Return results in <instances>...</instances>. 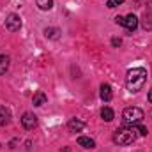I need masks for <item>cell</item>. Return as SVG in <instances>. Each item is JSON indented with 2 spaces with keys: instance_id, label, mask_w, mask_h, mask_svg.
Listing matches in <instances>:
<instances>
[{
  "instance_id": "obj_17",
  "label": "cell",
  "mask_w": 152,
  "mask_h": 152,
  "mask_svg": "<svg viewBox=\"0 0 152 152\" xmlns=\"http://www.w3.org/2000/svg\"><path fill=\"white\" fill-rule=\"evenodd\" d=\"M115 23H117V25H124V18H122V16H117V18H115Z\"/></svg>"
},
{
  "instance_id": "obj_8",
  "label": "cell",
  "mask_w": 152,
  "mask_h": 152,
  "mask_svg": "<svg viewBox=\"0 0 152 152\" xmlns=\"http://www.w3.org/2000/svg\"><path fill=\"white\" fill-rule=\"evenodd\" d=\"M112 97H113L112 87H110L108 83H103V85H101V99L108 103V101H112Z\"/></svg>"
},
{
  "instance_id": "obj_3",
  "label": "cell",
  "mask_w": 152,
  "mask_h": 152,
  "mask_svg": "<svg viewBox=\"0 0 152 152\" xmlns=\"http://www.w3.org/2000/svg\"><path fill=\"white\" fill-rule=\"evenodd\" d=\"M143 118V110L142 108H136V106H131V108H126L124 113H122V120L126 126H136L140 124Z\"/></svg>"
},
{
  "instance_id": "obj_12",
  "label": "cell",
  "mask_w": 152,
  "mask_h": 152,
  "mask_svg": "<svg viewBox=\"0 0 152 152\" xmlns=\"http://www.w3.org/2000/svg\"><path fill=\"white\" fill-rule=\"evenodd\" d=\"M7 69H9V57L0 55V75H4Z\"/></svg>"
},
{
  "instance_id": "obj_4",
  "label": "cell",
  "mask_w": 152,
  "mask_h": 152,
  "mask_svg": "<svg viewBox=\"0 0 152 152\" xmlns=\"http://www.w3.org/2000/svg\"><path fill=\"white\" fill-rule=\"evenodd\" d=\"M5 28L9 30V32H18L20 28H21V18L18 16V14H9L7 18H5Z\"/></svg>"
},
{
  "instance_id": "obj_13",
  "label": "cell",
  "mask_w": 152,
  "mask_h": 152,
  "mask_svg": "<svg viewBox=\"0 0 152 152\" xmlns=\"http://www.w3.org/2000/svg\"><path fill=\"white\" fill-rule=\"evenodd\" d=\"M39 5V9H42V11H50L51 7H53V0H36Z\"/></svg>"
},
{
  "instance_id": "obj_6",
  "label": "cell",
  "mask_w": 152,
  "mask_h": 152,
  "mask_svg": "<svg viewBox=\"0 0 152 152\" xmlns=\"http://www.w3.org/2000/svg\"><path fill=\"white\" fill-rule=\"evenodd\" d=\"M124 27H126V30H129V32L136 30V27H138V18H136L134 14H127V16L124 18Z\"/></svg>"
},
{
  "instance_id": "obj_16",
  "label": "cell",
  "mask_w": 152,
  "mask_h": 152,
  "mask_svg": "<svg viewBox=\"0 0 152 152\" xmlns=\"http://www.w3.org/2000/svg\"><path fill=\"white\" fill-rule=\"evenodd\" d=\"M7 115H9V112L5 110V106H0V124L4 122L2 118H7Z\"/></svg>"
},
{
  "instance_id": "obj_5",
  "label": "cell",
  "mask_w": 152,
  "mask_h": 152,
  "mask_svg": "<svg viewBox=\"0 0 152 152\" xmlns=\"http://www.w3.org/2000/svg\"><path fill=\"white\" fill-rule=\"evenodd\" d=\"M21 126L27 129V131H30V129H34L36 126H37V117L34 113H30V112H27V113H23L21 117Z\"/></svg>"
},
{
  "instance_id": "obj_15",
  "label": "cell",
  "mask_w": 152,
  "mask_h": 152,
  "mask_svg": "<svg viewBox=\"0 0 152 152\" xmlns=\"http://www.w3.org/2000/svg\"><path fill=\"white\" fill-rule=\"evenodd\" d=\"M120 4H124V0H108V2H106V5H108L110 9H113V7L120 5Z\"/></svg>"
},
{
  "instance_id": "obj_10",
  "label": "cell",
  "mask_w": 152,
  "mask_h": 152,
  "mask_svg": "<svg viewBox=\"0 0 152 152\" xmlns=\"http://www.w3.org/2000/svg\"><path fill=\"white\" fill-rule=\"evenodd\" d=\"M78 145H81L85 149H94L96 147V142L92 138H88V136H80L78 138Z\"/></svg>"
},
{
  "instance_id": "obj_1",
  "label": "cell",
  "mask_w": 152,
  "mask_h": 152,
  "mask_svg": "<svg viewBox=\"0 0 152 152\" xmlns=\"http://www.w3.org/2000/svg\"><path fill=\"white\" fill-rule=\"evenodd\" d=\"M147 81V71L143 67H133L127 71V76H126V85H127V90L129 92H138L143 88Z\"/></svg>"
},
{
  "instance_id": "obj_7",
  "label": "cell",
  "mask_w": 152,
  "mask_h": 152,
  "mask_svg": "<svg viewBox=\"0 0 152 152\" xmlns=\"http://www.w3.org/2000/svg\"><path fill=\"white\" fill-rule=\"evenodd\" d=\"M83 127H85V122H81V120H78V118H71V120L67 122V129H69L71 133H80Z\"/></svg>"
},
{
  "instance_id": "obj_18",
  "label": "cell",
  "mask_w": 152,
  "mask_h": 152,
  "mask_svg": "<svg viewBox=\"0 0 152 152\" xmlns=\"http://www.w3.org/2000/svg\"><path fill=\"white\" fill-rule=\"evenodd\" d=\"M112 44H113V46H118V44H120V39H113Z\"/></svg>"
},
{
  "instance_id": "obj_14",
  "label": "cell",
  "mask_w": 152,
  "mask_h": 152,
  "mask_svg": "<svg viewBox=\"0 0 152 152\" xmlns=\"http://www.w3.org/2000/svg\"><path fill=\"white\" fill-rule=\"evenodd\" d=\"M134 131H138V134H142V136H145L149 131H147V127H143V126H140V124H136L134 126Z\"/></svg>"
},
{
  "instance_id": "obj_2",
  "label": "cell",
  "mask_w": 152,
  "mask_h": 152,
  "mask_svg": "<svg viewBox=\"0 0 152 152\" xmlns=\"http://www.w3.org/2000/svg\"><path fill=\"white\" fill-rule=\"evenodd\" d=\"M136 140V131H134V127L133 129H126V127H120V129H117L113 134V142L117 145H129V143H133Z\"/></svg>"
},
{
  "instance_id": "obj_19",
  "label": "cell",
  "mask_w": 152,
  "mask_h": 152,
  "mask_svg": "<svg viewBox=\"0 0 152 152\" xmlns=\"http://www.w3.org/2000/svg\"><path fill=\"white\" fill-rule=\"evenodd\" d=\"M60 152H71V149H69V147H64V149H62Z\"/></svg>"
},
{
  "instance_id": "obj_9",
  "label": "cell",
  "mask_w": 152,
  "mask_h": 152,
  "mask_svg": "<svg viewBox=\"0 0 152 152\" xmlns=\"http://www.w3.org/2000/svg\"><path fill=\"white\" fill-rule=\"evenodd\" d=\"M46 101H48V97H46V94H44L42 90L36 92V96H34V99H32L34 106H42V104H46Z\"/></svg>"
},
{
  "instance_id": "obj_11",
  "label": "cell",
  "mask_w": 152,
  "mask_h": 152,
  "mask_svg": "<svg viewBox=\"0 0 152 152\" xmlns=\"http://www.w3.org/2000/svg\"><path fill=\"white\" fill-rule=\"evenodd\" d=\"M101 117H103L104 122H112V120L115 118V113H113V110H112L110 106H104V108L101 110Z\"/></svg>"
},
{
  "instance_id": "obj_20",
  "label": "cell",
  "mask_w": 152,
  "mask_h": 152,
  "mask_svg": "<svg viewBox=\"0 0 152 152\" xmlns=\"http://www.w3.org/2000/svg\"><path fill=\"white\" fill-rule=\"evenodd\" d=\"M149 101H151V103H152V90H151V92H149Z\"/></svg>"
}]
</instances>
